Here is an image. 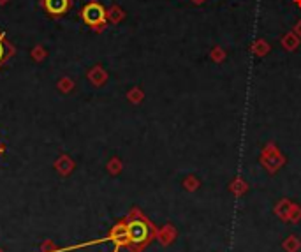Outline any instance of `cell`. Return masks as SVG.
Masks as SVG:
<instances>
[{
  "mask_svg": "<svg viewBox=\"0 0 301 252\" xmlns=\"http://www.w3.org/2000/svg\"><path fill=\"white\" fill-rule=\"evenodd\" d=\"M79 18L83 19V23L90 27L95 32H102L108 25V12L102 7V4L92 0L88 4H85L79 11Z\"/></svg>",
  "mask_w": 301,
  "mask_h": 252,
  "instance_id": "obj_1",
  "label": "cell"
},
{
  "mask_svg": "<svg viewBox=\"0 0 301 252\" xmlns=\"http://www.w3.org/2000/svg\"><path fill=\"white\" fill-rule=\"evenodd\" d=\"M41 5L51 18H62L73 9V0H41Z\"/></svg>",
  "mask_w": 301,
  "mask_h": 252,
  "instance_id": "obj_2",
  "label": "cell"
},
{
  "mask_svg": "<svg viewBox=\"0 0 301 252\" xmlns=\"http://www.w3.org/2000/svg\"><path fill=\"white\" fill-rule=\"evenodd\" d=\"M14 51H16L14 46H12V44L7 41V37H5V35L0 32V67L4 66L9 58L14 55Z\"/></svg>",
  "mask_w": 301,
  "mask_h": 252,
  "instance_id": "obj_3",
  "label": "cell"
},
{
  "mask_svg": "<svg viewBox=\"0 0 301 252\" xmlns=\"http://www.w3.org/2000/svg\"><path fill=\"white\" fill-rule=\"evenodd\" d=\"M88 80H90V82H92L95 86H100L102 83L106 82V80H108V74H106V71L102 69L100 66H95V67H92V69H90Z\"/></svg>",
  "mask_w": 301,
  "mask_h": 252,
  "instance_id": "obj_4",
  "label": "cell"
},
{
  "mask_svg": "<svg viewBox=\"0 0 301 252\" xmlns=\"http://www.w3.org/2000/svg\"><path fill=\"white\" fill-rule=\"evenodd\" d=\"M282 48L284 50H287V51H294V50H298V46H300V43H301V39L298 37L296 34H294L293 30L291 32H287L286 35L282 37Z\"/></svg>",
  "mask_w": 301,
  "mask_h": 252,
  "instance_id": "obj_5",
  "label": "cell"
},
{
  "mask_svg": "<svg viewBox=\"0 0 301 252\" xmlns=\"http://www.w3.org/2000/svg\"><path fill=\"white\" fill-rule=\"evenodd\" d=\"M250 51L255 55V57H264V55L270 51V44H268L266 39H257V41H254L250 46Z\"/></svg>",
  "mask_w": 301,
  "mask_h": 252,
  "instance_id": "obj_6",
  "label": "cell"
},
{
  "mask_svg": "<svg viewBox=\"0 0 301 252\" xmlns=\"http://www.w3.org/2000/svg\"><path fill=\"white\" fill-rule=\"evenodd\" d=\"M106 12H108V21L109 23H120L122 19L125 18V12L122 7H118V5H111L109 9H106Z\"/></svg>",
  "mask_w": 301,
  "mask_h": 252,
  "instance_id": "obj_7",
  "label": "cell"
},
{
  "mask_svg": "<svg viewBox=\"0 0 301 252\" xmlns=\"http://www.w3.org/2000/svg\"><path fill=\"white\" fill-rule=\"evenodd\" d=\"M145 235H147V229H145L143 224L136 222V224L131 226V237H132V240H136V242H138V240H143Z\"/></svg>",
  "mask_w": 301,
  "mask_h": 252,
  "instance_id": "obj_8",
  "label": "cell"
},
{
  "mask_svg": "<svg viewBox=\"0 0 301 252\" xmlns=\"http://www.w3.org/2000/svg\"><path fill=\"white\" fill-rule=\"evenodd\" d=\"M210 57H212V60L215 64H222L226 60V57H227V53H226V50L222 46H215L212 50V53H210Z\"/></svg>",
  "mask_w": 301,
  "mask_h": 252,
  "instance_id": "obj_9",
  "label": "cell"
},
{
  "mask_svg": "<svg viewBox=\"0 0 301 252\" xmlns=\"http://www.w3.org/2000/svg\"><path fill=\"white\" fill-rule=\"evenodd\" d=\"M57 168L60 169V173H64V174L71 173V169H73V161H69L67 157H62V159L57 163Z\"/></svg>",
  "mask_w": 301,
  "mask_h": 252,
  "instance_id": "obj_10",
  "label": "cell"
},
{
  "mask_svg": "<svg viewBox=\"0 0 301 252\" xmlns=\"http://www.w3.org/2000/svg\"><path fill=\"white\" fill-rule=\"evenodd\" d=\"M32 57H34L35 62H41V60H44L46 58V50L41 46H35L34 50H32Z\"/></svg>",
  "mask_w": 301,
  "mask_h": 252,
  "instance_id": "obj_11",
  "label": "cell"
},
{
  "mask_svg": "<svg viewBox=\"0 0 301 252\" xmlns=\"http://www.w3.org/2000/svg\"><path fill=\"white\" fill-rule=\"evenodd\" d=\"M74 83L73 80H69V78H62L60 82H58V88L62 90V92H69V90H73Z\"/></svg>",
  "mask_w": 301,
  "mask_h": 252,
  "instance_id": "obj_12",
  "label": "cell"
},
{
  "mask_svg": "<svg viewBox=\"0 0 301 252\" xmlns=\"http://www.w3.org/2000/svg\"><path fill=\"white\" fill-rule=\"evenodd\" d=\"M127 95H129V99H131L132 102H139L141 99H143V92H141L139 88H132Z\"/></svg>",
  "mask_w": 301,
  "mask_h": 252,
  "instance_id": "obj_13",
  "label": "cell"
},
{
  "mask_svg": "<svg viewBox=\"0 0 301 252\" xmlns=\"http://www.w3.org/2000/svg\"><path fill=\"white\" fill-rule=\"evenodd\" d=\"M293 32H294V34H296V35H298V37H300V39H301V19H300V21H298V23H296V25H294Z\"/></svg>",
  "mask_w": 301,
  "mask_h": 252,
  "instance_id": "obj_14",
  "label": "cell"
},
{
  "mask_svg": "<svg viewBox=\"0 0 301 252\" xmlns=\"http://www.w3.org/2000/svg\"><path fill=\"white\" fill-rule=\"evenodd\" d=\"M7 2H9V0H0V5H5Z\"/></svg>",
  "mask_w": 301,
  "mask_h": 252,
  "instance_id": "obj_15",
  "label": "cell"
},
{
  "mask_svg": "<svg viewBox=\"0 0 301 252\" xmlns=\"http://www.w3.org/2000/svg\"><path fill=\"white\" fill-rule=\"evenodd\" d=\"M294 4H296V5H300V7H301V0H294Z\"/></svg>",
  "mask_w": 301,
  "mask_h": 252,
  "instance_id": "obj_16",
  "label": "cell"
},
{
  "mask_svg": "<svg viewBox=\"0 0 301 252\" xmlns=\"http://www.w3.org/2000/svg\"><path fill=\"white\" fill-rule=\"evenodd\" d=\"M2 150H4V147H2V145H0V152H2Z\"/></svg>",
  "mask_w": 301,
  "mask_h": 252,
  "instance_id": "obj_17",
  "label": "cell"
}]
</instances>
